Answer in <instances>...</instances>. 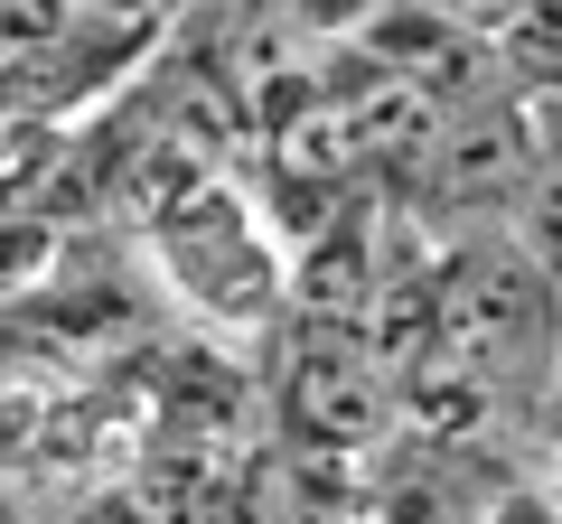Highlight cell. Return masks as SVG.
<instances>
[{
  "instance_id": "cell-1",
  "label": "cell",
  "mask_w": 562,
  "mask_h": 524,
  "mask_svg": "<svg viewBox=\"0 0 562 524\" xmlns=\"http://www.w3.org/2000/svg\"><path fill=\"white\" fill-rule=\"evenodd\" d=\"M431 338L460 375H479L497 394L506 375H543L562 346V300L543 282L525 243H469L450 262L441 282H431Z\"/></svg>"
},
{
  "instance_id": "cell-2",
  "label": "cell",
  "mask_w": 562,
  "mask_h": 524,
  "mask_svg": "<svg viewBox=\"0 0 562 524\" xmlns=\"http://www.w3.org/2000/svg\"><path fill=\"white\" fill-rule=\"evenodd\" d=\"M160 243H169L179 282L198 291L206 309H225V319H262V309H272V291H281V262L262 253L254 216H244V206L225 197V187H198V197H188L179 216L160 225Z\"/></svg>"
},
{
  "instance_id": "cell-3",
  "label": "cell",
  "mask_w": 562,
  "mask_h": 524,
  "mask_svg": "<svg viewBox=\"0 0 562 524\" xmlns=\"http://www.w3.org/2000/svg\"><path fill=\"white\" fill-rule=\"evenodd\" d=\"M281 403H291V422H301L310 441L357 449V441H375V431L394 422V375L366 356V338H319V346L291 356Z\"/></svg>"
},
{
  "instance_id": "cell-4",
  "label": "cell",
  "mask_w": 562,
  "mask_h": 524,
  "mask_svg": "<svg viewBox=\"0 0 562 524\" xmlns=\"http://www.w3.org/2000/svg\"><path fill=\"white\" fill-rule=\"evenodd\" d=\"M487 57H497V84L562 94V0H516L506 29L487 38Z\"/></svg>"
},
{
  "instance_id": "cell-5",
  "label": "cell",
  "mask_w": 562,
  "mask_h": 524,
  "mask_svg": "<svg viewBox=\"0 0 562 524\" xmlns=\"http://www.w3.org/2000/svg\"><path fill=\"white\" fill-rule=\"evenodd\" d=\"M525 225H516V243H525V262H535L543 282L562 291V150H535V169H525Z\"/></svg>"
},
{
  "instance_id": "cell-6",
  "label": "cell",
  "mask_w": 562,
  "mask_h": 524,
  "mask_svg": "<svg viewBox=\"0 0 562 524\" xmlns=\"http://www.w3.org/2000/svg\"><path fill=\"white\" fill-rule=\"evenodd\" d=\"M66 29H76L66 0H0V76H10V66H47Z\"/></svg>"
},
{
  "instance_id": "cell-7",
  "label": "cell",
  "mask_w": 562,
  "mask_h": 524,
  "mask_svg": "<svg viewBox=\"0 0 562 524\" xmlns=\"http://www.w3.org/2000/svg\"><path fill=\"white\" fill-rule=\"evenodd\" d=\"M272 38H347V29H366L384 10V0H244Z\"/></svg>"
},
{
  "instance_id": "cell-8",
  "label": "cell",
  "mask_w": 562,
  "mask_h": 524,
  "mask_svg": "<svg viewBox=\"0 0 562 524\" xmlns=\"http://www.w3.org/2000/svg\"><path fill=\"white\" fill-rule=\"evenodd\" d=\"M413 10H422V20H441V29H460V38H497L516 0H413Z\"/></svg>"
},
{
  "instance_id": "cell-9",
  "label": "cell",
  "mask_w": 562,
  "mask_h": 524,
  "mask_svg": "<svg viewBox=\"0 0 562 524\" xmlns=\"http://www.w3.org/2000/svg\"><path fill=\"white\" fill-rule=\"evenodd\" d=\"M76 20H140V10H160V0H66Z\"/></svg>"
},
{
  "instance_id": "cell-10",
  "label": "cell",
  "mask_w": 562,
  "mask_h": 524,
  "mask_svg": "<svg viewBox=\"0 0 562 524\" xmlns=\"http://www.w3.org/2000/svg\"><path fill=\"white\" fill-rule=\"evenodd\" d=\"M543 412H553V441H562V346H553V365H543Z\"/></svg>"
}]
</instances>
